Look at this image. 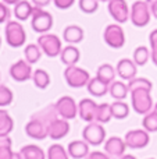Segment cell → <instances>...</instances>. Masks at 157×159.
<instances>
[{
    "instance_id": "ee69618b",
    "label": "cell",
    "mask_w": 157,
    "mask_h": 159,
    "mask_svg": "<svg viewBox=\"0 0 157 159\" xmlns=\"http://www.w3.org/2000/svg\"><path fill=\"white\" fill-rule=\"evenodd\" d=\"M150 13H152V16L155 17V18H157V2L150 4Z\"/></svg>"
},
{
    "instance_id": "ffe728a7",
    "label": "cell",
    "mask_w": 157,
    "mask_h": 159,
    "mask_svg": "<svg viewBox=\"0 0 157 159\" xmlns=\"http://www.w3.org/2000/svg\"><path fill=\"white\" fill-rule=\"evenodd\" d=\"M58 117H60V116H58L57 109H56V103L47 105L46 107L38 110L36 113H33L32 115V119H36V120L43 121V123L47 124V126H49L53 120H56V119H58Z\"/></svg>"
},
{
    "instance_id": "8992f818",
    "label": "cell",
    "mask_w": 157,
    "mask_h": 159,
    "mask_svg": "<svg viewBox=\"0 0 157 159\" xmlns=\"http://www.w3.org/2000/svg\"><path fill=\"white\" fill-rule=\"evenodd\" d=\"M38 45L47 57L60 56L61 50H63L61 39L54 34H43V35H40L38 38Z\"/></svg>"
},
{
    "instance_id": "7bdbcfd3",
    "label": "cell",
    "mask_w": 157,
    "mask_h": 159,
    "mask_svg": "<svg viewBox=\"0 0 157 159\" xmlns=\"http://www.w3.org/2000/svg\"><path fill=\"white\" fill-rule=\"evenodd\" d=\"M50 2H53V0H32L33 6H35V7H40V8H43V7H46V6H49Z\"/></svg>"
},
{
    "instance_id": "db71d44e",
    "label": "cell",
    "mask_w": 157,
    "mask_h": 159,
    "mask_svg": "<svg viewBox=\"0 0 157 159\" xmlns=\"http://www.w3.org/2000/svg\"><path fill=\"white\" fill-rule=\"evenodd\" d=\"M149 159H153V158H149Z\"/></svg>"
},
{
    "instance_id": "30bf717a",
    "label": "cell",
    "mask_w": 157,
    "mask_h": 159,
    "mask_svg": "<svg viewBox=\"0 0 157 159\" xmlns=\"http://www.w3.org/2000/svg\"><path fill=\"white\" fill-rule=\"evenodd\" d=\"M107 10L110 16L117 21V24H124L129 20V11L128 3L125 0H110L107 3Z\"/></svg>"
},
{
    "instance_id": "5b68a950",
    "label": "cell",
    "mask_w": 157,
    "mask_h": 159,
    "mask_svg": "<svg viewBox=\"0 0 157 159\" xmlns=\"http://www.w3.org/2000/svg\"><path fill=\"white\" fill-rule=\"evenodd\" d=\"M6 41L11 48H21L27 41V32L18 21H8L6 24Z\"/></svg>"
},
{
    "instance_id": "681fc988",
    "label": "cell",
    "mask_w": 157,
    "mask_h": 159,
    "mask_svg": "<svg viewBox=\"0 0 157 159\" xmlns=\"http://www.w3.org/2000/svg\"><path fill=\"white\" fill-rule=\"evenodd\" d=\"M146 2H147V4H149V6H150V4H153V3H156V2H157V0H146Z\"/></svg>"
},
{
    "instance_id": "9a60e30c",
    "label": "cell",
    "mask_w": 157,
    "mask_h": 159,
    "mask_svg": "<svg viewBox=\"0 0 157 159\" xmlns=\"http://www.w3.org/2000/svg\"><path fill=\"white\" fill-rule=\"evenodd\" d=\"M117 75L124 81H131L136 77V73H138V66L135 64V61L131 60V59H121V60L117 63L116 67Z\"/></svg>"
},
{
    "instance_id": "7c38bea8",
    "label": "cell",
    "mask_w": 157,
    "mask_h": 159,
    "mask_svg": "<svg viewBox=\"0 0 157 159\" xmlns=\"http://www.w3.org/2000/svg\"><path fill=\"white\" fill-rule=\"evenodd\" d=\"M32 67L31 64L28 63L27 60H18L15 61L14 64H11L10 67V75L14 81L17 82H24V81H28V80L32 78Z\"/></svg>"
},
{
    "instance_id": "2e32d148",
    "label": "cell",
    "mask_w": 157,
    "mask_h": 159,
    "mask_svg": "<svg viewBox=\"0 0 157 159\" xmlns=\"http://www.w3.org/2000/svg\"><path fill=\"white\" fill-rule=\"evenodd\" d=\"M96 109H97V103L93 99H81L78 103V115L86 123H92L95 121V116H96Z\"/></svg>"
},
{
    "instance_id": "bcb514c9",
    "label": "cell",
    "mask_w": 157,
    "mask_h": 159,
    "mask_svg": "<svg viewBox=\"0 0 157 159\" xmlns=\"http://www.w3.org/2000/svg\"><path fill=\"white\" fill-rule=\"evenodd\" d=\"M18 2H21V0H3V3H6L7 6L8 4H14V6H15Z\"/></svg>"
},
{
    "instance_id": "f1b7e54d",
    "label": "cell",
    "mask_w": 157,
    "mask_h": 159,
    "mask_svg": "<svg viewBox=\"0 0 157 159\" xmlns=\"http://www.w3.org/2000/svg\"><path fill=\"white\" fill-rule=\"evenodd\" d=\"M32 81L39 89H46L50 85V75L46 70L43 69H36L32 73Z\"/></svg>"
},
{
    "instance_id": "44dd1931",
    "label": "cell",
    "mask_w": 157,
    "mask_h": 159,
    "mask_svg": "<svg viewBox=\"0 0 157 159\" xmlns=\"http://www.w3.org/2000/svg\"><path fill=\"white\" fill-rule=\"evenodd\" d=\"M63 39L70 45L79 43L83 39V30L79 25H68L63 31Z\"/></svg>"
},
{
    "instance_id": "f546056e",
    "label": "cell",
    "mask_w": 157,
    "mask_h": 159,
    "mask_svg": "<svg viewBox=\"0 0 157 159\" xmlns=\"http://www.w3.org/2000/svg\"><path fill=\"white\" fill-rule=\"evenodd\" d=\"M110 106H111V115H113L114 119L122 120V119H127L129 116V106L124 101H114Z\"/></svg>"
},
{
    "instance_id": "74e56055",
    "label": "cell",
    "mask_w": 157,
    "mask_h": 159,
    "mask_svg": "<svg viewBox=\"0 0 157 159\" xmlns=\"http://www.w3.org/2000/svg\"><path fill=\"white\" fill-rule=\"evenodd\" d=\"M81 11L85 14H93L99 7V0H79L78 2Z\"/></svg>"
},
{
    "instance_id": "ac0fdd59",
    "label": "cell",
    "mask_w": 157,
    "mask_h": 159,
    "mask_svg": "<svg viewBox=\"0 0 157 159\" xmlns=\"http://www.w3.org/2000/svg\"><path fill=\"white\" fill-rule=\"evenodd\" d=\"M68 155L74 159H85L89 155V144L85 140L71 141L67 147Z\"/></svg>"
},
{
    "instance_id": "ba28073f",
    "label": "cell",
    "mask_w": 157,
    "mask_h": 159,
    "mask_svg": "<svg viewBox=\"0 0 157 159\" xmlns=\"http://www.w3.org/2000/svg\"><path fill=\"white\" fill-rule=\"evenodd\" d=\"M104 42L113 49H120L125 45V34L120 24H110L103 32Z\"/></svg>"
},
{
    "instance_id": "c3c4849f",
    "label": "cell",
    "mask_w": 157,
    "mask_h": 159,
    "mask_svg": "<svg viewBox=\"0 0 157 159\" xmlns=\"http://www.w3.org/2000/svg\"><path fill=\"white\" fill-rule=\"evenodd\" d=\"M120 159H136L134 155H124V157H121Z\"/></svg>"
},
{
    "instance_id": "ab89813d",
    "label": "cell",
    "mask_w": 157,
    "mask_h": 159,
    "mask_svg": "<svg viewBox=\"0 0 157 159\" xmlns=\"http://www.w3.org/2000/svg\"><path fill=\"white\" fill-rule=\"evenodd\" d=\"M53 3H54V6L57 8H60V10H67V8L74 6L75 0H53Z\"/></svg>"
},
{
    "instance_id": "603a6c76",
    "label": "cell",
    "mask_w": 157,
    "mask_h": 159,
    "mask_svg": "<svg viewBox=\"0 0 157 159\" xmlns=\"http://www.w3.org/2000/svg\"><path fill=\"white\" fill-rule=\"evenodd\" d=\"M108 93L116 101H124L129 95V88L128 84H124L122 81H114L108 85Z\"/></svg>"
},
{
    "instance_id": "d4e9b609",
    "label": "cell",
    "mask_w": 157,
    "mask_h": 159,
    "mask_svg": "<svg viewBox=\"0 0 157 159\" xmlns=\"http://www.w3.org/2000/svg\"><path fill=\"white\" fill-rule=\"evenodd\" d=\"M19 154L22 155V159H47V155L39 145L29 144L19 149Z\"/></svg>"
},
{
    "instance_id": "3957f363",
    "label": "cell",
    "mask_w": 157,
    "mask_h": 159,
    "mask_svg": "<svg viewBox=\"0 0 157 159\" xmlns=\"http://www.w3.org/2000/svg\"><path fill=\"white\" fill-rule=\"evenodd\" d=\"M31 27H32V30L35 32L40 34V35L47 34L53 27V16L49 11L43 10V8L35 7L33 8L32 17H31Z\"/></svg>"
},
{
    "instance_id": "816d5d0a",
    "label": "cell",
    "mask_w": 157,
    "mask_h": 159,
    "mask_svg": "<svg viewBox=\"0 0 157 159\" xmlns=\"http://www.w3.org/2000/svg\"><path fill=\"white\" fill-rule=\"evenodd\" d=\"M99 2H107V3H108V2H110V0H99Z\"/></svg>"
},
{
    "instance_id": "d590c367",
    "label": "cell",
    "mask_w": 157,
    "mask_h": 159,
    "mask_svg": "<svg viewBox=\"0 0 157 159\" xmlns=\"http://www.w3.org/2000/svg\"><path fill=\"white\" fill-rule=\"evenodd\" d=\"M142 126L147 133H156L157 131V112L155 109L145 115L143 120H142Z\"/></svg>"
},
{
    "instance_id": "b9f144b4",
    "label": "cell",
    "mask_w": 157,
    "mask_h": 159,
    "mask_svg": "<svg viewBox=\"0 0 157 159\" xmlns=\"http://www.w3.org/2000/svg\"><path fill=\"white\" fill-rule=\"evenodd\" d=\"M149 42H150V49H152V50H157V28L150 32Z\"/></svg>"
},
{
    "instance_id": "e575fe53",
    "label": "cell",
    "mask_w": 157,
    "mask_h": 159,
    "mask_svg": "<svg viewBox=\"0 0 157 159\" xmlns=\"http://www.w3.org/2000/svg\"><path fill=\"white\" fill-rule=\"evenodd\" d=\"M128 88H129V92L131 91H135V89H149L152 91L153 84L150 80L143 78V77H135L134 80L128 81Z\"/></svg>"
},
{
    "instance_id": "f907efd6",
    "label": "cell",
    "mask_w": 157,
    "mask_h": 159,
    "mask_svg": "<svg viewBox=\"0 0 157 159\" xmlns=\"http://www.w3.org/2000/svg\"><path fill=\"white\" fill-rule=\"evenodd\" d=\"M153 109H155V110H156V112H157V103L155 105V107H153Z\"/></svg>"
},
{
    "instance_id": "f6af8a7d",
    "label": "cell",
    "mask_w": 157,
    "mask_h": 159,
    "mask_svg": "<svg viewBox=\"0 0 157 159\" xmlns=\"http://www.w3.org/2000/svg\"><path fill=\"white\" fill-rule=\"evenodd\" d=\"M150 59H152L153 64L157 67V50H152V53H150Z\"/></svg>"
},
{
    "instance_id": "8fae6325",
    "label": "cell",
    "mask_w": 157,
    "mask_h": 159,
    "mask_svg": "<svg viewBox=\"0 0 157 159\" xmlns=\"http://www.w3.org/2000/svg\"><path fill=\"white\" fill-rule=\"evenodd\" d=\"M124 141L127 144L128 148L132 149H142L145 147H147L150 141L149 133L146 131L145 129H138V130H131L125 134Z\"/></svg>"
},
{
    "instance_id": "e0dca14e",
    "label": "cell",
    "mask_w": 157,
    "mask_h": 159,
    "mask_svg": "<svg viewBox=\"0 0 157 159\" xmlns=\"http://www.w3.org/2000/svg\"><path fill=\"white\" fill-rule=\"evenodd\" d=\"M70 133V123L66 119H56L49 124V137L52 140H61Z\"/></svg>"
},
{
    "instance_id": "9c48e42d",
    "label": "cell",
    "mask_w": 157,
    "mask_h": 159,
    "mask_svg": "<svg viewBox=\"0 0 157 159\" xmlns=\"http://www.w3.org/2000/svg\"><path fill=\"white\" fill-rule=\"evenodd\" d=\"M56 109L61 119L66 120H72L78 115V105L72 96H61L56 102Z\"/></svg>"
},
{
    "instance_id": "d6986e66",
    "label": "cell",
    "mask_w": 157,
    "mask_h": 159,
    "mask_svg": "<svg viewBox=\"0 0 157 159\" xmlns=\"http://www.w3.org/2000/svg\"><path fill=\"white\" fill-rule=\"evenodd\" d=\"M60 59L66 66H75L81 59V52L75 45H67L60 53Z\"/></svg>"
},
{
    "instance_id": "f35d334b",
    "label": "cell",
    "mask_w": 157,
    "mask_h": 159,
    "mask_svg": "<svg viewBox=\"0 0 157 159\" xmlns=\"http://www.w3.org/2000/svg\"><path fill=\"white\" fill-rule=\"evenodd\" d=\"M10 21V8L6 3L0 2V24Z\"/></svg>"
},
{
    "instance_id": "6da1fadb",
    "label": "cell",
    "mask_w": 157,
    "mask_h": 159,
    "mask_svg": "<svg viewBox=\"0 0 157 159\" xmlns=\"http://www.w3.org/2000/svg\"><path fill=\"white\" fill-rule=\"evenodd\" d=\"M131 95V105L134 110L139 115H147L153 110V99L149 89H135L129 92Z\"/></svg>"
},
{
    "instance_id": "83f0119b",
    "label": "cell",
    "mask_w": 157,
    "mask_h": 159,
    "mask_svg": "<svg viewBox=\"0 0 157 159\" xmlns=\"http://www.w3.org/2000/svg\"><path fill=\"white\" fill-rule=\"evenodd\" d=\"M42 49L39 48L38 43H29L25 46L24 49V55H25V60L29 64H35L40 60L42 57Z\"/></svg>"
},
{
    "instance_id": "484cf974",
    "label": "cell",
    "mask_w": 157,
    "mask_h": 159,
    "mask_svg": "<svg viewBox=\"0 0 157 159\" xmlns=\"http://www.w3.org/2000/svg\"><path fill=\"white\" fill-rule=\"evenodd\" d=\"M86 89H88V92L91 93L92 96L99 98V96H104L106 93L108 92V85L104 84L103 81H100L97 77H93V78H91V81L88 82Z\"/></svg>"
},
{
    "instance_id": "7402d4cb",
    "label": "cell",
    "mask_w": 157,
    "mask_h": 159,
    "mask_svg": "<svg viewBox=\"0 0 157 159\" xmlns=\"http://www.w3.org/2000/svg\"><path fill=\"white\" fill-rule=\"evenodd\" d=\"M33 8L35 7L28 0H21V2H18L14 6V16H15V18L18 21H27L28 18L32 17Z\"/></svg>"
},
{
    "instance_id": "4dcf8cb0",
    "label": "cell",
    "mask_w": 157,
    "mask_h": 159,
    "mask_svg": "<svg viewBox=\"0 0 157 159\" xmlns=\"http://www.w3.org/2000/svg\"><path fill=\"white\" fill-rule=\"evenodd\" d=\"M113 115H111V106L110 103H100L97 105V109H96V116H95V121L100 124H104L108 123L111 120Z\"/></svg>"
},
{
    "instance_id": "7dc6e473",
    "label": "cell",
    "mask_w": 157,
    "mask_h": 159,
    "mask_svg": "<svg viewBox=\"0 0 157 159\" xmlns=\"http://www.w3.org/2000/svg\"><path fill=\"white\" fill-rule=\"evenodd\" d=\"M11 159H22V155L19 154V152H14V155H13Z\"/></svg>"
},
{
    "instance_id": "52a82bcc",
    "label": "cell",
    "mask_w": 157,
    "mask_h": 159,
    "mask_svg": "<svg viewBox=\"0 0 157 159\" xmlns=\"http://www.w3.org/2000/svg\"><path fill=\"white\" fill-rule=\"evenodd\" d=\"M82 137L89 145L97 147L106 141V130L103 124L97 123V121H92L85 126L82 131Z\"/></svg>"
},
{
    "instance_id": "836d02e7",
    "label": "cell",
    "mask_w": 157,
    "mask_h": 159,
    "mask_svg": "<svg viewBox=\"0 0 157 159\" xmlns=\"http://www.w3.org/2000/svg\"><path fill=\"white\" fill-rule=\"evenodd\" d=\"M13 141H11L10 135L6 137H0V159H11L14 155L13 149Z\"/></svg>"
},
{
    "instance_id": "1f68e13d",
    "label": "cell",
    "mask_w": 157,
    "mask_h": 159,
    "mask_svg": "<svg viewBox=\"0 0 157 159\" xmlns=\"http://www.w3.org/2000/svg\"><path fill=\"white\" fill-rule=\"evenodd\" d=\"M47 159H70L68 151L61 144H53L46 152Z\"/></svg>"
},
{
    "instance_id": "60d3db41",
    "label": "cell",
    "mask_w": 157,
    "mask_h": 159,
    "mask_svg": "<svg viewBox=\"0 0 157 159\" xmlns=\"http://www.w3.org/2000/svg\"><path fill=\"white\" fill-rule=\"evenodd\" d=\"M85 159H110L106 152H102V151H93V152H89V155L86 157Z\"/></svg>"
},
{
    "instance_id": "8d00e7d4",
    "label": "cell",
    "mask_w": 157,
    "mask_h": 159,
    "mask_svg": "<svg viewBox=\"0 0 157 159\" xmlns=\"http://www.w3.org/2000/svg\"><path fill=\"white\" fill-rule=\"evenodd\" d=\"M13 99H14L13 91H11L8 87H6V85L0 84V107H4V106L11 105Z\"/></svg>"
},
{
    "instance_id": "7a4b0ae2",
    "label": "cell",
    "mask_w": 157,
    "mask_h": 159,
    "mask_svg": "<svg viewBox=\"0 0 157 159\" xmlns=\"http://www.w3.org/2000/svg\"><path fill=\"white\" fill-rule=\"evenodd\" d=\"M150 6L147 4L146 0H136L132 6H131V11H129V20L135 27L142 28L146 27L150 22Z\"/></svg>"
},
{
    "instance_id": "f5cc1de1",
    "label": "cell",
    "mask_w": 157,
    "mask_h": 159,
    "mask_svg": "<svg viewBox=\"0 0 157 159\" xmlns=\"http://www.w3.org/2000/svg\"><path fill=\"white\" fill-rule=\"evenodd\" d=\"M0 46H2V38H0Z\"/></svg>"
},
{
    "instance_id": "4316f807",
    "label": "cell",
    "mask_w": 157,
    "mask_h": 159,
    "mask_svg": "<svg viewBox=\"0 0 157 159\" xmlns=\"http://www.w3.org/2000/svg\"><path fill=\"white\" fill-rule=\"evenodd\" d=\"M14 129V120L7 110L0 107V137L10 135Z\"/></svg>"
},
{
    "instance_id": "cb8c5ba5",
    "label": "cell",
    "mask_w": 157,
    "mask_h": 159,
    "mask_svg": "<svg viewBox=\"0 0 157 159\" xmlns=\"http://www.w3.org/2000/svg\"><path fill=\"white\" fill-rule=\"evenodd\" d=\"M116 75H117V71L116 69H114L111 64L108 63H104L102 64V66L97 67V71H96V77L100 80V81H103L104 84L110 85L111 82L116 81Z\"/></svg>"
},
{
    "instance_id": "277c9868",
    "label": "cell",
    "mask_w": 157,
    "mask_h": 159,
    "mask_svg": "<svg viewBox=\"0 0 157 159\" xmlns=\"http://www.w3.org/2000/svg\"><path fill=\"white\" fill-rule=\"evenodd\" d=\"M64 80L71 88H83L91 81V75L85 69L78 66H67L64 70Z\"/></svg>"
},
{
    "instance_id": "5bb4252c",
    "label": "cell",
    "mask_w": 157,
    "mask_h": 159,
    "mask_svg": "<svg viewBox=\"0 0 157 159\" xmlns=\"http://www.w3.org/2000/svg\"><path fill=\"white\" fill-rule=\"evenodd\" d=\"M25 133L28 137L33 140H45L46 137H49V126L40 120L31 119L25 126Z\"/></svg>"
},
{
    "instance_id": "d6a6232c",
    "label": "cell",
    "mask_w": 157,
    "mask_h": 159,
    "mask_svg": "<svg viewBox=\"0 0 157 159\" xmlns=\"http://www.w3.org/2000/svg\"><path fill=\"white\" fill-rule=\"evenodd\" d=\"M150 50L147 49L146 46H138L135 50H134V59L136 66H145V64L149 61L150 59Z\"/></svg>"
},
{
    "instance_id": "4fadbf2b",
    "label": "cell",
    "mask_w": 157,
    "mask_h": 159,
    "mask_svg": "<svg viewBox=\"0 0 157 159\" xmlns=\"http://www.w3.org/2000/svg\"><path fill=\"white\" fill-rule=\"evenodd\" d=\"M127 144L122 138L120 137H110L104 141V152L108 155L110 158H121L125 155V149H127Z\"/></svg>"
}]
</instances>
